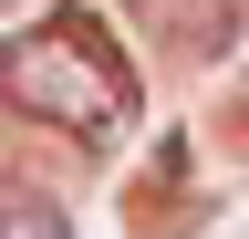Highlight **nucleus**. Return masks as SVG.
I'll return each instance as SVG.
<instances>
[{"mask_svg": "<svg viewBox=\"0 0 249 239\" xmlns=\"http://www.w3.org/2000/svg\"><path fill=\"white\" fill-rule=\"evenodd\" d=\"M0 104L42 114V125L83 135V146H104V135L135 125V63L114 52V32L93 11H42L31 32L0 42Z\"/></svg>", "mask_w": 249, "mask_h": 239, "instance_id": "1", "label": "nucleus"}, {"mask_svg": "<svg viewBox=\"0 0 249 239\" xmlns=\"http://www.w3.org/2000/svg\"><path fill=\"white\" fill-rule=\"evenodd\" d=\"M0 239H73V219L52 198H0Z\"/></svg>", "mask_w": 249, "mask_h": 239, "instance_id": "2", "label": "nucleus"}]
</instances>
